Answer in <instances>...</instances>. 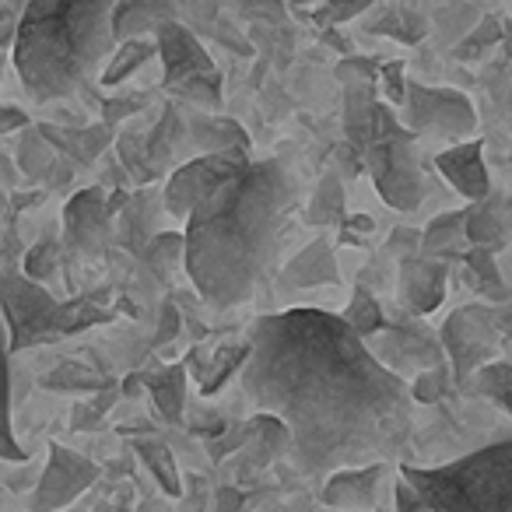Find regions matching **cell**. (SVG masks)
Segmentation results:
<instances>
[{"label":"cell","instance_id":"43","mask_svg":"<svg viewBox=\"0 0 512 512\" xmlns=\"http://www.w3.org/2000/svg\"><path fill=\"white\" fill-rule=\"evenodd\" d=\"M379 81H383V95H386V106H404V95H407V74H404V64H383L379 67Z\"/></svg>","mask_w":512,"mask_h":512},{"label":"cell","instance_id":"14","mask_svg":"<svg viewBox=\"0 0 512 512\" xmlns=\"http://www.w3.org/2000/svg\"><path fill=\"white\" fill-rule=\"evenodd\" d=\"M435 169L439 176L460 193L470 204H481L491 193V176H488V162H484V144L481 141H463V144H449L435 155Z\"/></svg>","mask_w":512,"mask_h":512},{"label":"cell","instance_id":"44","mask_svg":"<svg viewBox=\"0 0 512 512\" xmlns=\"http://www.w3.org/2000/svg\"><path fill=\"white\" fill-rule=\"evenodd\" d=\"M302 15L316 18L323 29H334L337 22H351V18H358V15H369V4H348V8H341V4H323V8L302 11Z\"/></svg>","mask_w":512,"mask_h":512},{"label":"cell","instance_id":"39","mask_svg":"<svg viewBox=\"0 0 512 512\" xmlns=\"http://www.w3.org/2000/svg\"><path fill=\"white\" fill-rule=\"evenodd\" d=\"M60 253H64V246H60L57 239H39L36 246L25 253L22 274L46 288V281H53L60 274Z\"/></svg>","mask_w":512,"mask_h":512},{"label":"cell","instance_id":"5","mask_svg":"<svg viewBox=\"0 0 512 512\" xmlns=\"http://www.w3.org/2000/svg\"><path fill=\"white\" fill-rule=\"evenodd\" d=\"M418 137L400 123V116L379 99L372 141L362 151V169H369L376 193L393 211H414L425 197V165L414 148Z\"/></svg>","mask_w":512,"mask_h":512},{"label":"cell","instance_id":"30","mask_svg":"<svg viewBox=\"0 0 512 512\" xmlns=\"http://www.w3.org/2000/svg\"><path fill=\"white\" fill-rule=\"evenodd\" d=\"M151 57H158L155 39H130V43H120L113 50V57H109V64H106V71H102L99 81L106 88L123 85V81L134 78V74L141 71V67L148 64Z\"/></svg>","mask_w":512,"mask_h":512},{"label":"cell","instance_id":"54","mask_svg":"<svg viewBox=\"0 0 512 512\" xmlns=\"http://www.w3.org/2000/svg\"><path fill=\"white\" fill-rule=\"evenodd\" d=\"M141 390H144V372H134V376H127V379H123V386H120L123 397H141Z\"/></svg>","mask_w":512,"mask_h":512},{"label":"cell","instance_id":"24","mask_svg":"<svg viewBox=\"0 0 512 512\" xmlns=\"http://www.w3.org/2000/svg\"><path fill=\"white\" fill-rule=\"evenodd\" d=\"M144 390L151 393V404L169 425H183L186 411V365L172 362L155 372H144Z\"/></svg>","mask_w":512,"mask_h":512},{"label":"cell","instance_id":"22","mask_svg":"<svg viewBox=\"0 0 512 512\" xmlns=\"http://www.w3.org/2000/svg\"><path fill=\"white\" fill-rule=\"evenodd\" d=\"M141 141H144V162H148L151 179H158L162 172H169V165L176 162L179 148L186 144L183 113H179L176 106H165L162 116H158V123L148 130V137H141Z\"/></svg>","mask_w":512,"mask_h":512},{"label":"cell","instance_id":"38","mask_svg":"<svg viewBox=\"0 0 512 512\" xmlns=\"http://www.w3.org/2000/svg\"><path fill=\"white\" fill-rule=\"evenodd\" d=\"M43 386H46V390H88V393L95 390V393H102V390H109L113 383H109L102 372L88 369V365L64 362V365H57L53 372H46Z\"/></svg>","mask_w":512,"mask_h":512},{"label":"cell","instance_id":"48","mask_svg":"<svg viewBox=\"0 0 512 512\" xmlns=\"http://www.w3.org/2000/svg\"><path fill=\"white\" fill-rule=\"evenodd\" d=\"M29 113H22L18 106H0V137L4 134H22L29 127Z\"/></svg>","mask_w":512,"mask_h":512},{"label":"cell","instance_id":"45","mask_svg":"<svg viewBox=\"0 0 512 512\" xmlns=\"http://www.w3.org/2000/svg\"><path fill=\"white\" fill-rule=\"evenodd\" d=\"M141 109H144V99H123V95H116V99H109L106 106H102V123L116 127L120 120H127L130 113H141Z\"/></svg>","mask_w":512,"mask_h":512},{"label":"cell","instance_id":"36","mask_svg":"<svg viewBox=\"0 0 512 512\" xmlns=\"http://www.w3.org/2000/svg\"><path fill=\"white\" fill-rule=\"evenodd\" d=\"M463 390L481 393L484 400H491V404H498L505 414H512V362H491L488 369L477 372Z\"/></svg>","mask_w":512,"mask_h":512},{"label":"cell","instance_id":"20","mask_svg":"<svg viewBox=\"0 0 512 512\" xmlns=\"http://www.w3.org/2000/svg\"><path fill=\"white\" fill-rule=\"evenodd\" d=\"M186 120V144L200 155H228V151H249V134L232 116L218 113H190Z\"/></svg>","mask_w":512,"mask_h":512},{"label":"cell","instance_id":"3","mask_svg":"<svg viewBox=\"0 0 512 512\" xmlns=\"http://www.w3.org/2000/svg\"><path fill=\"white\" fill-rule=\"evenodd\" d=\"M113 0H32L18 18L11 64L39 106L78 95L116 50Z\"/></svg>","mask_w":512,"mask_h":512},{"label":"cell","instance_id":"28","mask_svg":"<svg viewBox=\"0 0 512 512\" xmlns=\"http://www.w3.org/2000/svg\"><path fill=\"white\" fill-rule=\"evenodd\" d=\"M57 151H53V144L43 137V130L36 127V123H29V127L18 134V148H15V165L18 172H22V179H29L32 186H43L46 176L53 172V165H57Z\"/></svg>","mask_w":512,"mask_h":512},{"label":"cell","instance_id":"42","mask_svg":"<svg viewBox=\"0 0 512 512\" xmlns=\"http://www.w3.org/2000/svg\"><path fill=\"white\" fill-rule=\"evenodd\" d=\"M334 78L344 88L351 85H379V64L369 57H341L334 67Z\"/></svg>","mask_w":512,"mask_h":512},{"label":"cell","instance_id":"41","mask_svg":"<svg viewBox=\"0 0 512 512\" xmlns=\"http://www.w3.org/2000/svg\"><path fill=\"white\" fill-rule=\"evenodd\" d=\"M407 386H411V400H418V404H439L456 383H453V369H449L446 362H439V365H432V369H425Z\"/></svg>","mask_w":512,"mask_h":512},{"label":"cell","instance_id":"26","mask_svg":"<svg viewBox=\"0 0 512 512\" xmlns=\"http://www.w3.org/2000/svg\"><path fill=\"white\" fill-rule=\"evenodd\" d=\"M25 449L15 435V421H11V344L8 330L0 320V463H22Z\"/></svg>","mask_w":512,"mask_h":512},{"label":"cell","instance_id":"11","mask_svg":"<svg viewBox=\"0 0 512 512\" xmlns=\"http://www.w3.org/2000/svg\"><path fill=\"white\" fill-rule=\"evenodd\" d=\"M155 46L158 60H162V81L169 92H179V88L193 85V81L221 74L214 57L200 46L197 32H190L183 22H165L155 32Z\"/></svg>","mask_w":512,"mask_h":512},{"label":"cell","instance_id":"55","mask_svg":"<svg viewBox=\"0 0 512 512\" xmlns=\"http://www.w3.org/2000/svg\"><path fill=\"white\" fill-rule=\"evenodd\" d=\"M8 207H11V193L0 190V211H8Z\"/></svg>","mask_w":512,"mask_h":512},{"label":"cell","instance_id":"19","mask_svg":"<svg viewBox=\"0 0 512 512\" xmlns=\"http://www.w3.org/2000/svg\"><path fill=\"white\" fill-rule=\"evenodd\" d=\"M165 22H179V4L169 0H123L113 8V39L116 46L130 39H155Z\"/></svg>","mask_w":512,"mask_h":512},{"label":"cell","instance_id":"17","mask_svg":"<svg viewBox=\"0 0 512 512\" xmlns=\"http://www.w3.org/2000/svg\"><path fill=\"white\" fill-rule=\"evenodd\" d=\"M337 281H341V271H337L334 242L327 235H316L281 271V288H320V285H337Z\"/></svg>","mask_w":512,"mask_h":512},{"label":"cell","instance_id":"9","mask_svg":"<svg viewBox=\"0 0 512 512\" xmlns=\"http://www.w3.org/2000/svg\"><path fill=\"white\" fill-rule=\"evenodd\" d=\"M249 151H228V155H197L190 162H183L179 169H172V176L165 179L162 190V207L172 218H190V211L207 197L211 190H218L228 176L249 165Z\"/></svg>","mask_w":512,"mask_h":512},{"label":"cell","instance_id":"2","mask_svg":"<svg viewBox=\"0 0 512 512\" xmlns=\"http://www.w3.org/2000/svg\"><path fill=\"white\" fill-rule=\"evenodd\" d=\"M299 204V179L281 158L242 165L190 211L183 267L200 299L235 309L271 274L281 235Z\"/></svg>","mask_w":512,"mask_h":512},{"label":"cell","instance_id":"7","mask_svg":"<svg viewBox=\"0 0 512 512\" xmlns=\"http://www.w3.org/2000/svg\"><path fill=\"white\" fill-rule=\"evenodd\" d=\"M439 344H442V355H446V365L453 369V383L463 390L498 355L502 334L495 327V306L453 309L439 330Z\"/></svg>","mask_w":512,"mask_h":512},{"label":"cell","instance_id":"33","mask_svg":"<svg viewBox=\"0 0 512 512\" xmlns=\"http://www.w3.org/2000/svg\"><path fill=\"white\" fill-rule=\"evenodd\" d=\"M341 320L348 323L351 334H358L365 344H369V337H376V334H383V330H386L383 306H379V299L365 285H358L355 292H351V302H348V309L341 313Z\"/></svg>","mask_w":512,"mask_h":512},{"label":"cell","instance_id":"6","mask_svg":"<svg viewBox=\"0 0 512 512\" xmlns=\"http://www.w3.org/2000/svg\"><path fill=\"white\" fill-rule=\"evenodd\" d=\"M0 320L8 330L11 355L64 337L60 334V299H53L50 288L25 278L18 267L0 271Z\"/></svg>","mask_w":512,"mask_h":512},{"label":"cell","instance_id":"52","mask_svg":"<svg viewBox=\"0 0 512 512\" xmlns=\"http://www.w3.org/2000/svg\"><path fill=\"white\" fill-rule=\"evenodd\" d=\"M495 327L498 334L512 341V306H495Z\"/></svg>","mask_w":512,"mask_h":512},{"label":"cell","instance_id":"25","mask_svg":"<svg viewBox=\"0 0 512 512\" xmlns=\"http://www.w3.org/2000/svg\"><path fill=\"white\" fill-rule=\"evenodd\" d=\"M151 225H155V200H151L148 190H137V193H130L127 207L116 214L113 235H116V242L130 246L134 253H144V246L155 239Z\"/></svg>","mask_w":512,"mask_h":512},{"label":"cell","instance_id":"49","mask_svg":"<svg viewBox=\"0 0 512 512\" xmlns=\"http://www.w3.org/2000/svg\"><path fill=\"white\" fill-rule=\"evenodd\" d=\"M74 179V165L67 162V158H57V165H53V172L46 176V190H64V186H71Z\"/></svg>","mask_w":512,"mask_h":512},{"label":"cell","instance_id":"47","mask_svg":"<svg viewBox=\"0 0 512 512\" xmlns=\"http://www.w3.org/2000/svg\"><path fill=\"white\" fill-rule=\"evenodd\" d=\"M393 505H397L393 512H425L421 498L414 495V488L404 481V477H397V484H393Z\"/></svg>","mask_w":512,"mask_h":512},{"label":"cell","instance_id":"29","mask_svg":"<svg viewBox=\"0 0 512 512\" xmlns=\"http://www.w3.org/2000/svg\"><path fill=\"white\" fill-rule=\"evenodd\" d=\"M372 32L397 39V43L414 46L428 36V15H421L418 8H407V4H390V8L376 11V18H372Z\"/></svg>","mask_w":512,"mask_h":512},{"label":"cell","instance_id":"8","mask_svg":"<svg viewBox=\"0 0 512 512\" xmlns=\"http://www.w3.org/2000/svg\"><path fill=\"white\" fill-rule=\"evenodd\" d=\"M404 123L414 137H442V141H474L477 130V113L474 102L456 88H439V85H418L407 81L404 95Z\"/></svg>","mask_w":512,"mask_h":512},{"label":"cell","instance_id":"50","mask_svg":"<svg viewBox=\"0 0 512 512\" xmlns=\"http://www.w3.org/2000/svg\"><path fill=\"white\" fill-rule=\"evenodd\" d=\"M18 183H22V172H18L15 158L0 155V190H8V193H11Z\"/></svg>","mask_w":512,"mask_h":512},{"label":"cell","instance_id":"31","mask_svg":"<svg viewBox=\"0 0 512 512\" xmlns=\"http://www.w3.org/2000/svg\"><path fill=\"white\" fill-rule=\"evenodd\" d=\"M137 456H141V463L151 470V477L158 481V488L165 491V495H179L183 491V481H179V467H176V456H172V449L165 446L162 439H151V435H144V439L134 442Z\"/></svg>","mask_w":512,"mask_h":512},{"label":"cell","instance_id":"23","mask_svg":"<svg viewBox=\"0 0 512 512\" xmlns=\"http://www.w3.org/2000/svg\"><path fill=\"white\" fill-rule=\"evenodd\" d=\"M470 249L467 242V207L463 211H446L435 214L425 228H421V256H432V260H449V256H460Z\"/></svg>","mask_w":512,"mask_h":512},{"label":"cell","instance_id":"4","mask_svg":"<svg viewBox=\"0 0 512 512\" xmlns=\"http://www.w3.org/2000/svg\"><path fill=\"white\" fill-rule=\"evenodd\" d=\"M425 512H512V428L439 467L400 463Z\"/></svg>","mask_w":512,"mask_h":512},{"label":"cell","instance_id":"15","mask_svg":"<svg viewBox=\"0 0 512 512\" xmlns=\"http://www.w3.org/2000/svg\"><path fill=\"white\" fill-rule=\"evenodd\" d=\"M36 127L53 144V151L71 165H92L113 144V127H106V123H64V127L36 123Z\"/></svg>","mask_w":512,"mask_h":512},{"label":"cell","instance_id":"13","mask_svg":"<svg viewBox=\"0 0 512 512\" xmlns=\"http://www.w3.org/2000/svg\"><path fill=\"white\" fill-rule=\"evenodd\" d=\"M446 278L449 264L446 260H432V256H404L397 264V281H400V302H404L407 316L421 320L432 316L446 299Z\"/></svg>","mask_w":512,"mask_h":512},{"label":"cell","instance_id":"16","mask_svg":"<svg viewBox=\"0 0 512 512\" xmlns=\"http://www.w3.org/2000/svg\"><path fill=\"white\" fill-rule=\"evenodd\" d=\"M386 474V463H372V467H348V470H337L323 481V505L327 509H369L379 495V484H383Z\"/></svg>","mask_w":512,"mask_h":512},{"label":"cell","instance_id":"40","mask_svg":"<svg viewBox=\"0 0 512 512\" xmlns=\"http://www.w3.org/2000/svg\"><path fill=\"white\" fill-rule=\"evenodd\" d=\"M113 320V313L102 306H95V299H71V302H60V334L71 337L81 334L88 327H99V323Z\"/></svg>","mask_w":512,"mask_h":512},{"label":"cell","instance_id":"37","mask_svg":"<svg viewBox=\"0 0 512 512\" xmlns=\"http://www.w3.org/2000/svg\"><path fill=\"white\" fill-rule=\"evenodd\" d=\"M502 39H505V25L498 22L495 15H481V22H477L474 29H470L467 36L453 46V57L463 60V64H470V60H481L484 53L495 50Z\"/></svg>","mask_w":512,"mask_h":512},{"label":"cell","instance_id":"34","mask_svg":"<svg viewBox=\"0 0 512 512\" xmlns=\"http://www.w3.org/2000/svg\"><path fill=\"white\" fill-rule=\"evenodd\" d=\"M183 253H186L183 232H155V239L144 246L141 256H144V267H148L158 281H169L172 267L183 264Z\"/></svg>","mask_w":512,"mask_h":512},{"label":"cell","instance_id":"32","mask_svg":"<svg viewBox=\"0 0 512 512\" xmlns=\"http://www.w3.org/2000/svg\"><path fill=\"white\" fill-rule=\"evenodd\" d=\"M306 218L309 225H344V183L334 169H327L320 176Z\"/></svg>","mask_w":512,"mask_h":512},{"label":"cell","instance_id":"53","mask_svg":"<svg viewBox=\"0 0 512 512\" xmlns=\"http://www.w3.org/2000/svg\"><path fill=\"white\" fill-rule=\"evenodd\" d=\"M43 200V190H32V193H11V207L22 211V207H36Z\"/></svg>","mask_w":512,"mask_h":512},{"label":"cell","instance_id":"18","mask_svg":"<svg viewBox=\"0 0 512 512\" xmlns=\"http://www.w3.org/2000/svg\"><path fill=\"white\" fill-rule=\"evenodd\" d=\"M512 239V197L509 193H488L481 204L467 207V242L477 249H498Z\"/></svg>","mask_w":512,"mask_h":512},{"label":"cell","instance_id":"21","mask_svg":"<svg viewBox=\"0 0 512 512\" xmlns=\"http://www.w3.org/2000/svg\"><path fill=\"white\" fill-rule=\"evenodd\" d=\"M379 95L376 85H351L341 88V120H344V141L355 151L358 165H362V151L372 141V123H376Z\"/></svg>","mask_w":512,"mask_h":512},{"label":"cell","instance_id":"35","mask_svg":"<svg viewBox=\"0 0 512 512\" xmlns=\"http://www.w3.org/2000/svg\"><path fill=\"white\" fill-rule=\"evenodd\" d=\"M246 362H249V341H242V344H232V348H221L218 355H214V362L211 365H197V376H204L207 369H211V376L207 379H200V393H218L221 386L228 383V379L239 372L242 376V369H246Z\"/></svg>","mask_w":512,"mask_h":512},{"label":"cell","instance_id":"56","mask_svg":"<svg viewBox=\"0 0 512 512\" xmlns=\"http://www.w3.org/2000/svg\"><path fill=\"white\" fill-rule=\"evenodd\" d=\"M4 64H8V57H4V53H0V78H4Z\"/></svg>","mask_w":512,"mask_h":512},{"label":"cell","instance_id":"27","mask_svg":"<svg viewBox=\"0 0 512 512\" xmlns=\"http://www.w3.org/2000/svg\"><path fill=\"white\" fill-rule=\"evenodd\" d=\"M463 267H467L470 288L481 295L488 306H509V285H505L502 271H498V260L491 249L470 246L463 253Z\"/></svg>","mask_w":512,"mask_h":512},{"label":"cell","instance_id":"10","mask_svg":"<svg viewBox=\"0 0 512 512\" xmlns=\"http://www.w3.org/2000/svg\"><path fill=\"white\" fill-rule=\"evenodd\" d=\"M99 481V463L71 446L53 442L46 453V467L32 491V512H64Z\"/></svg>","mask_w":512,"mask_h":512},{"label":"cell","instance_id":"51","mask_svg":"<svg viewBox=\"0 0 512 512\" xmlns=\"http://www.w3.org/2000/svg\"><path fill=\"white\" fill-rule=\"evenodd\" d=\"M242 495L235 488H221L218 491V512H239Z\"/></svg>","mask_w":512,"mask_h":512},{"label":"cell","instance_id":"46","mask_svg":"<svg viewBox=\"0 0 512 512\" xmlns=\"http://www.w3.org/2000/svg\"><path fill=\"white\" fill-rule=\"evenodd\" d=\"M179 334V309L172 306V302H165L162 306V320H158V330H155V348H162L165 341H172V337Z\"/></svg>","mask_w":512,"mask_h":512},{"label":"cell","instance_id":"1","mask_svg":"<svg viewBox=\"0 0 512 512\" xmlns=\"http://www.w3.org/2000/svg\"><path fill=\"white\" fill-rule=\"evenodd\" d=\"M246 341L242 393L256 414H271L288 428L302 474L390 467L407 449L414 432L411 386L341 316L309 306L256 316Z\"/></svg>","mask_w":512,"mask_h":512},{"label":"cell","instance_id":"12","mask_svg":"<svg viewBox=\"0 0 512 512\" xmlns=\"http://www.w3.org/2000/svg\"><path fill=\"white\" fill-rule=\"evenodd\" d=\"M113 225L116 218L106 207V190H78L64 207V246L81 256H99L113 242Z\"/></svg>","mask_w":512,"mask_h":512}]
</instances>
